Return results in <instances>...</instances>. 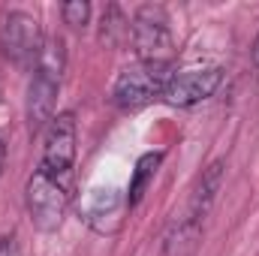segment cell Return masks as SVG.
<instances>
[{
	"label": "cell",
	"mask_w": 259,
	"mask_h": 256,
	"mask_svg": "<svg viewBox=\"0 0 259 256\" xmlns=\"http://www.w3.org/2000/svg\"><path fill=\"white\" fill-rule=\"evenodd\" d=\"M172 78L169 64H145L136 61L133 66L121 69L112 88V97L121 109H142L151 100H163V91Z\"/></svg>",
	"instance_id": "cell-4"
},
{
	"label": "cell",
	"mask_w": 259,
	"mask_h": 256,
	"mask_svg": "<svg viewBox=\"0 0 259 256\" xmlns=\"http://www.w3.org/2000/svg\"><path fill=\"white\" fill-rule=\"evenodd\" d=\"M202 226L205 223H196L193 217H187V214L181 220H175L172 229L163 238L160 256H193L199 241H202Z\"/></svg>",
	"instance_id": "cell-10"
},
{
	"label": "cell",
	"mask_w": 259,
	"mask_h": 256,
	"mask_svg": "<svg viewBox=\"0 0 259 256\" xmlns=\"http://www.w3.org/2000/svg\"><path fill=\"white\" fill-rule=\"evenodd\" d=\"M253 64L259 69V33H256V39H253Z\"/></svg>",
	"instance_id": "cell-14"
},
{
	"label": "cell",
	"mask_w": 259,
	"mask_h": 256,
	"mask_svg": "<svg viewBox=\"0 0 259 256\" xmlns=\"http://www.w3.org/2000/svg\"><path fill=\"white\" fill-rule=\"evenodd\" d=\"M75 115L72 112H58L52 118V124L46 127V139H42V160L39 169L66 181L75 163Z\"/></svg>",
	"instance_id": "cell-6"
},
{
	"label": "cell",
	"mask_w": 259,
	"mask_h": 256,
	"mask_svg": "<svg viewBox=\"0 0 259 256\" xmlns=\"http://www.w3.org/2000/svg\"><path fill=\"white\" fill-rule=\"evenodd\" d=\"M61 15H64V24L69 27H84L88 21H91V3H84V0H69L61 6Z\"/></svg>",
	"instance_id": "cell-12"
},
{
	"label": "cell",
	"mask_w": 259,
	"mask_h": 256,
	"mask_svg": "<svg viewBox=\"0 0 259 256\" xmlns=\"http://www.w3.org/2000/svg\"><path fill=\"white\" fill-rule=\"evenodd\" d=\"M24 202H27V214H30L33 226L39 232H55V229H61L66 208H69V187L61 178H55L42 169H33V175L27 178V187H24Z\"/></svg>",
	"instance_id": "cell-2"
},
{
	"label": "cell",
	"mask_w": 259,
	"mask_h": 256,
	"mask_svg": "<svg viewBox=\"0 0 259 256\" xmlns=\"http://www.w3.org/2000/svg\"><path fill=\"white\" fill-rule=\"evenodd\" d=\"M220 81H223L220 66H187V69L172 72V78L163 91V100L175 109H190V106L205 103L208 97H214Z\"/></svg>",
	"instance_id": "cell-7"
},
{
	"label": "cell",
	"mask_w": 259,
	"mask_h": 256,
	"mask_svg": "<svg viewBox=\"0 0 259 256\" xmlns=\"http://www.w3.org/2000/svg\"><path fill=\"white\" fill-rule=\"evenodd\" d=\"M130 36H133V49L139 55V61L145 64H169L172 58V27H169V12L163 6H139L130 24Z\"/></svg>",
	"instance_id": "cell-3"
},
{
	"label": "cell",
	"mask_w": 259,
	"mask_h": 256,
	"mask_svg": "<svg viewBox=\"0 0 259 256\" xmlns=\"http://www.w3.org/2000/svg\"><path fill=\"white\" fill-rule=\"evenodd\" d=\"M127 208V199H121L115 187H94L84 193V202L78 205V214L97 229V232H115L121 226V211Z\"/></svg>",
	"instance_id": "cell-8"
},
{
	"label": "cell",
	"mask_w": 259,
	"mask_h": 256,
	"mask_svg": "<svg viewBox=\"0 0 259 256\" xmlns=\"http://www.w3.org/2000/svg\"><path fill=\"white\" fill-rule=\"evenodd\" d=\"M223 175H226V160H214L202 169V175L196 178V187L190 193V202H187V217H193L196 223H205L211 208H214V199L223 187Z\"/></svg>",
	"instance_id": "cell-9"
},
{
	"label": "cell",
	"mask_w": 259,
	"mask_h": 256,
	"mask_svg": "<svg viewBox=\"0 0 259 256\" xmlns=\"http://www.w3.org/2000/svg\"><path fill=\"white\" fill-rule=\"evenodd\" d=\"M0 256H18L15 238H0Z\"/></svg>",
	"instance_id": "cell-13"
},
{
	"label": "cell",
	"mask_w": 259,
	"mask_h": 256,
	"mask_svg": "<svg viewBox=\"0 0 259 256\" xmlns=\"http://www.w3.org/2000/svg\"><path fill=\"white\" fill-rule=\"evenodd\" d=\"M66 66V49L64 39H49L39 61L33 66V78L27 84V127L30 133H42L55 118V106H58V91H61V78H64Z\"/></svg>",
	"instance_id": "cell-1"
},
{
	"label": "cell",
	"mask_w": 259,
	"mask_h": 256,
	"mask_svg": "<svg viewBox=\"0 0 259 256\" xmlns=\"http://www.w3.org/2000/svg\"><path fill=\"white\" fill-rule=\"evenodd\" d=\"M46 49L39 21L24 9H9L0 15V52L6 61L18 66H36Z\"/></svg>",
	"instance_id": "cell-5"
},
{
	"label": "cell",
	"mask_w": 259,
	"mask_h": 256,
	"mask_svg": "<svg viewBox=\"0 0 259 256\" xmlns=\"http://www.w3.org/2000/svg\"><path fill=\"white\" fill-rule=\"evenodd\" d=\"M160 163H163V154H160V151H157V154L151 151V154L139 157L136 172H133V181H130V193H127V205L130 208H136V205L142 202V196H145V190H148V184L154 181Z\"/></svg>",
	"instance_id": "cell-11"
},
{
	"label": "cell",
	"mask_w": 259,
	"mask_h": 256,
	"mask_svg": "<svg viewBox=\"0 0 259 256\" xmlns=\"http://www.w3.org/2000/svg\"><path fill=\"white\" fill-rule=\"evenodd\" d=\"M3 163H6V148H3V142H0V175H3Z\"/></svg>",
	"instance_id": "cell-15"
}]
</instances>
